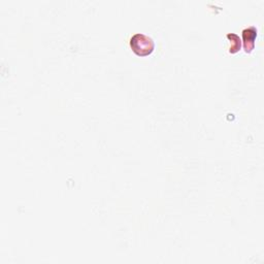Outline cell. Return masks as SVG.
<instances>
[{
	"label": "cell",
	"instance_id": "obj_1",
	"mask_svg": "<svg viewBox=\"0 0 264 264\" xmlns=\"http://www.w3.org/2000/svg\"><path fill=\"white\" fill-rule=\"evenodd\" d=\"M130 47L136 55L145 57L153 53L155 44L151 37L142 33H136L131 37Z\"/></svg>",
	"mask_w": 264,
	"mask_h": 264
},
{
	"label": "cell",
	"instance_id": "obj_2",
	"mask_svg": "<svg viewBox=\"0 0 264 264\" xmlns=\"http://www.w3.org/2000/svg\"><path fill=\"white\" fill-rule=\"evenodd\" d=\"M257 36V28L255 26H251L242 30V41L243 48L247 53H251L255 48V40Z\"/></svg>",
	"mask_w": 264,
	"mask_h": 264
},
{
	"label": "cell",
	"instance_id": "obj_3",
	"mask_svg": "<svg viewBox=\"0 0 264 264\" xmlns=\"http://www.w3.org/2000/svg\"><path fill=\"white\" fill-rule=\"evenodd\" d=\"M227 38H229V40L232 42V46L229 48V52L231 54L238 53L240 51V46H241V41H240V36L237 35V34H234V33H228Z\"/></svg>",
	"mask_w": 264,
	"mask_h": 264
}]
</instances>
